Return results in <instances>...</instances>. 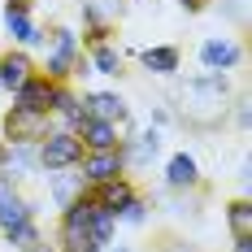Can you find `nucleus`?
Segmentation results:
<instances>
[{
  "instance_id": "c756f323",
  "label": "nucleus",
  "mask_w": 252,
  "mask_h": 252,
  "mask_svg": "<svg viewBox=\"0 0 252 252\" xmlns=\"http://www.w3.org/2000/svg\"><path fill=\"white\" fill-rule=\"evenodd\" d=\"M4 152H9V144H4V139H0V165H4Z\"/></svg>"
},
{
  "instance_id": "6e6552de",
  "label": "nucleus",
  "mask_w": 252,
  "mask_h": 252,
  "mask_svg": "<svg viewBox=\"0 0 252 252\" xmlns=\"http://www.w3.org/2000/svg\"><path fill=\"white\" fill-rule=\"evenodd\" d=\"M196 57H200L204 70L230 74V70H239V61H244V44H239L235 35H204V44H200Z\"/></svg>"
},
{
  "instance_id": "412c9836",
  "label": "nucleus",
  "mask_w": 252,
  "mask_h": 252,
  "mask_svg": "<svg viewBox=\"0 0 252 252\" xmlns=\"http://www.w3.org/2000/svg\"><path fill=\"white\" fill-rule=\"evenodd\" d=\"M118 226H130V230H144L148 226V218H152V204H148V196H135V200H126L118 213Z\"/></svg>"
},
{
  "instance_id": "dca6fc26",
  "label": "nucleus",
  "mask_w": 252,
  "mask_h": 252,
  "mask_svg": "<svg viewBox=\"0 0 252 252\" xmlns=\"http://www.w3.org/2000/svg\"><path fill=\"white\" fill-rule=\"evenodd\" d=\"M39 209L44 204L39 200H31V196H9V200L0 204V235H9L13 226H22V222H31V218H39Z\"/></svg>"
},
{
  "instance_id": "f257e3e1",
  "label": "nucleus",
  "mask_w": 252,
  "mask_h": 252,
  "mask_svg": "<svg viewBox=\"0 0 252 252\" xmlns=\"http://www.w3.org/2000/svg\"><path fill=\"white\" fill-rule=\"evenodd\" d=\"M226 96L230 78L222 70H204V74L178 83V100H183V118L191 126H213L226 118Z\"/></svg>"
},
{
  "instance_id": "cd10ccee",
  "label": "nucleus",
  "mask_w": 252,
  "mask_h": 252,
  "mask_svg": "<svg viewBox=\"0 0 252 252\" xmlns=\"http://www.w3.org/2000/svg\"><path fill=\"white\" fill-rule=\"evenodd\" d=\"M230 252H252V235H239V239H230Z\"/></svg>"
},
{
  "instance_id": "7ed1b4c3",
  "label": "nucleus",
  "mask_w": 252,
  "mask_h": 252,
  "mask_svg": "<svg viewBox=\"0 0 252 252\" xmlns=\"http://www.w3.org/2000/svg\"><path fill=\"white\" fill-rule=\"evenodd\" d=\"M39 152V178L44 174H61V170H78V161H83V139H78L74 130H65V126L52 122V130L35 144Z\"/></svg>"
},
{
  "instance_id": "9b49d317",
  "label": "nucleus",
  "mask_w": 252,
  "mask_h": 252,
  "mask_svg": "<svg viewBox=\"0 0 252 252\" xmlns=\"http://www.w3.org/2000/svg\"><path fill=\"white\" fill-rule=\"evenodd\" d=\"M78 100L87 109V118H100V122H122L126 113H130L126 96H118V92H83Z\"/></svg>"
},
{
  "instance_id": "0eeeda50",
  "label": "nucleus",
  "mask_w": 252,
  "mask_h": 252,
  "mask_svg": "<svg viewBox=\"0 0 252 252\" xmlns=\"http://www.w3.org/2000/svg\"><path fill=\"white\" fill-rule=\"evenodd\" d=\"M161 187L165 191H200L204 187V174H200V161L196 152H170L165 157V170H161Z\"/></svg>"
},
{
  "instance_id": "bb28decb",
  "label": "nucleus",
  "mask_w": 252,
  "mask_h": 252,
  "mask_svg": "<svg viewBox=\"0 0 252 252\" xmlns=\"http://www.w3.org/2000/svg\"><path fill=\"white\" fill-rule=\"evenodd\" d=\"M161 252H196L187 239H170V244H161Z\"/></svg>"
},
{
  "instance_id": "f03ea898",
  "label": "nucleus",
  "mask_w": 252,
  "mask_h": 252,
  "mask_svg": "<svg viewBox=\"0 0 252 252\" xmlns=\"http://www.w3.org/2000/svg\"><path fill=\"white\" fill-rule=\"evenodd\" d=\"M39 74L48 83H70V78L92 74L87 70V57L78 48V31L74 26H52L44 35V61H39Z\"/></svg>"
},
{
  "instance_id": "6ab92c4d",
  "label": "nucleus",
  "mask_w": 252,
  "mask_h": 252,
  "mask_svg": "<svg viewBox=\"0 0 252 252\" xmlns=\"http://www.w3.org/2000/svg\"><path fill=\"white\" fill-rule=\"evenodd\" d=\"M48 178V196H52V209H61V204H70L78 196V191H87L83 187V178H78V170H61V174H44Z\"/></svg>"
},
{
  "instance_id": "a211bd4d",
  "label": "nucleus",
  "mask_w": 252,
  "mask_h": 252,
  "mask_svg": "<svg viewBox=\"0 0 252 252\" xmlns=\"http://www.w3.org/2000/svg\"><path fill=\"white\" fill-rule=\"evenodd\" d=\"M87 57V70L92 74H104V78H118L126 70V57L118 44H100V48H92V52H83Z\"/></svg>"
},
{
  "instance_id": "aec40b11",
  "label": "nucleus",
  "mask_w": 252,
  "mask_h": 252,
  "mask_svg": "<svg viewBox=\"0 0 252 252\" xmlns=\"http://www.w3.org/2000/svg\"><path fill=\"white\" fill-rule=\"evenodd\" d=\"M83 9V26H113V18H122V0H78Z\"/></svg>"
},
{
  "instance_id": "4be33fe9",
  "label": "nucleus",
  "mask_w": 252,
  "mask_h": 252,
  "mask_svg": "<svg viewBox=\"0 0 252 252\" xmlns=\"http://www.w3.org/2000/svg\"><path fill=\"white\" fill-rule=\"evenodd\" d=\"M222 218H226V226H230V235H235V239H239V235H252V200H248V196L230 200Z\"/></svg>"
},
{
  "instance_id": "f3484780",
  "label": "nucleus",
  "mask_w": 252,
  "mask_h": 252,
  "mask_svg": "<svg viewBox=\"0 0 252 252\" xmlns=\"http://www.w3.org/2000/svg\"><path fill=\"white\" fill-rule=\"evenodd\" d=\"M9 178H31L39 174V152H35V144H9V152H4V165H0Z\"/></svg>"
},
{
  "instance_id": "423d86ee",
  "label": "nucleus",
  "mask_w": 252,
  "mask_h": 252,
  "mask_svg": "<svg viewBox=\"0 0 252 252\" xmlns=\"http://www.w3.org/2000/svg\"><path fill=\"white\" fill-rule=\"evenodd\" d=\"M35 4L31 0H4V9H0V22H4V35L13 39V48H35V44H44V26L35 22V13H31Z\"/></svg>"
},
{
  "instance_id": "39448f33",
  "label": "nucleus",
  "mask_w": 252,
  "mask_h": 252,
  "mask_svg": "<svg viewBox=\"0 0 252 252\" xmlns=\"http://www.w3.org/2000/svg\"><path fill=\"white\" fill-rule=\"evenodd\" d=\"M161 148H165V135H161V126H144V130H130L126 139H118V152H122L126 174H139V170H148L152 161L161 157Z\"/></svg>"
},
{
  "instance_id": "ddd939ff",
  "label": "nucleus",
  "mask_w": 252,
  "mask_h": 252,
  "mask_svg": "<svg viewBox=\"0 0 252 252\" xmlns=\"http://www.w3.org/2000/svg\"><path fill=\"white\" fill-rule=\"evenodd\" d=\"M52 87H57V83H48V78L35 70V74L26 78L18 92H13V104H22V109H35V113H48V118H52Z\"/></svg>"
},
{
  "instance_id": "4468645a",
  "label": "nucleus",
  "mask_w": 252,
  "mask_h": 252,
  "mask_svg": "<svg viewBox=\"0 0 252 252\" xmlns=\"http://www.w3.org/2000/svg\"><path fill=\"white\" fill-rule=\"evenodd\" d=\"M87 191H92V200L100 204V209H113V213H118L126 200L139 196V187H135L130 174H118V178H109V183H100V187H87Z\"/></svg>"
},
{
  "instance_id": "2eb2a0df",
  "label": "nucleus",
  "mask_w": 252,
  "mask_h": 252,
  "mask_svg": "<svg viewBox=\"0 0 252 252\" xmlns=\"http://www.w3.org/2000/svg\"><path fill=\"white\" fill-rule=\"evenodd\" d=\"M78 139H83V152H109L118 148V122H100V118H87L78 126Z\"/></svg>"
},
{
  "instance_id": "a878e982",
  "label": "nucleus",
  "mask_w": 252,
  "mask_h": 252,
  "mask_svg": "<svg viewBox=\"0 0 252 252\" xmlns=\"http://www.w3.org/2000/svg\"><path fill=\"white\" fill-rule=\"evenodd\" d=\"M235 126L248 130V100H235Z\"/></svg>"
},
{
  "instance_id": "1a4fd4ad",
  "label": "nucleus",
  "mask_w": 252,
  "mask_h": 252,
  "mask_svg": "<svg viewBox=\"0 0 252 252\" xmlns=\"http://www.w3.org/2000/svg\"><path fill=\"white\" fill-rule=\"evenodd\" d=\"M126 174L122 165V152L109 148V152H83V161H78V178H83V187H100L109 178Z\"/></svg>"
},
{
  "instance_id": "b1692460",
  "label": "nucleus",
  "mask_w": 252,
  "mask_h": 252,
  "mask_svg": "<svg viewBox=\"0 0 252 252\" xmlns=\"http://www.w3.org/2000/svg\"><path fill=\"white\" fill-rule=\"evenodd\" d=\"M170 122H174V113H170L165 104H157V109H152V126H170Z\"/></svg>"
},
{
  "instance_id": "5701e85b",
  "label": "nucleus",
  "mask_w": 252,
  "mask_h": 252,
  "mask_svg": "<svg viewBox=\"0 0 252 252\" xmlns=\"http://www.w3.org/2000/svg\"><path fill=\"white\" fill-rule=\"evenodd\" d=\"M18 191H22V187H18V178H9L4 170H0V204L9 200V196H18Z\"/></svg>"
},
{
  "instance_id": "f8f14e48",
  "label": "nucleus",
  "mask_w": 252,
  "mask_h": 252,
  "mask_svg": "<svg viewBox=\"0 0 252 252\" xmlns=\"http://www.w3.org/2000/svg\"><path fill=\"white\" fill-rule=\"evenodd\" d=\"M135 61H139L148 74H157V78H174L178 65H183V52H178L174 44H157V48H139Z\"/></svg>"
},
{
  "instance_id": "20e7f679",
  "label": "nucleus",
  "mask_w": 252,
  "mask_h": 252,
  "mask_svg": "<svg viewBox=\"0 0 252 252\" xmlns=\"http://www.w3.org/2000/svg\"><path fill=\"white\" fill-rule=\"evenodd\" d=\"M52 130L48 113H35V109H22V104H9L0 113V139L4 144H39Z\"/></svg>"
},
{
  "instance_id": "9d476101",
  "label": "nucleus",
  "mask_w": 252,
  "mask_h": 252,
  "mask_svg": "<svg viewBox=\"0 0 252 252\" xmlns=\"http://www.w3.org/2000/svg\"><path fill=\"white\" fill-rule=\"evenodd\" d=\"M35 70H39V61H35L26 48H4V52H0V92L13 96Z\"/></svg>"
},
{
  "instance_id": "c85d7f7f",
  "label": "nucleus",
  "mask_w": 252,
  "mask_h": 252,
  "mask_svg": "<svg viewBox=\"0 0 252 252\" xmlns=\"http://www.w3.org/2000/svg\"><path fill=\"white\" fill-rule=\"evenodd\" d=\"M100 252H135V248H130V244H118V239H113V244H109V248H100Z\"/></svg>"
},
{
  "instance_id": "393cba45",
  "label": "nucleus",
  "mask_w": 252,
  "mask_h": 252,
  "mask_svg": "<svg viewBox=\"0 0 252 252\" xmlns=\"http://www.w3.org/2000/svg\"><path fill=\"white\" fill-rule=\"evenodd\" d=\"M174 4L183 13H204V9H209V0H174Z\"/></svg>"
}]
</instances>
